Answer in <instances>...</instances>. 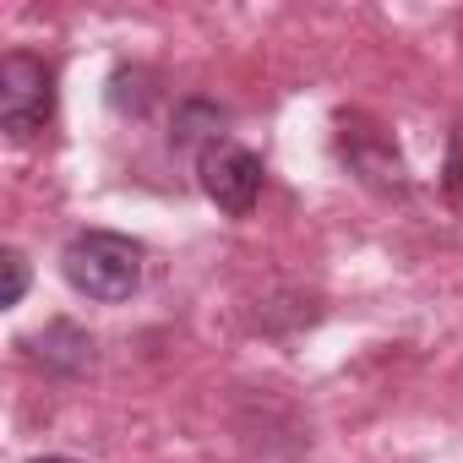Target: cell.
<instances>
[{
	"instance_id": "cell-1",
	"label": "cell",
	"mask_w": 463,
	"mask_h": 463,
	"mask_svg": "<svg viewBox=\"0 0 463 463\" xmlns=\"http://www.w3.org/2000/svg\"><path fill=\"white\" fill-rule=\"evenodd\" d=\"M61 273L77 295H88L99 306H120L142 284V246L115 235V229H82L61 251Z\"/></svg>"
},
{
	"instance_id": "cell-2",
	"label": "cell",
	"mask_w": 463,
	"mask_h": 463,
	"mask_svg": "<svg viewBox=\"0 0 463 463\" xmlns=\"http://www.w3.org/2000/svg\"><path fill=\"white\" fill-rule=\"evenodd\" d=\"M50 120H55V66L28 50H12L0 61V126H6V137L28 142Z\"/></svg>"
},
{
	"instance_id": "cell-3",
	"label": "cell",
	"mask_w": 463,
	"mask_h": 463,
	"mask_svg": "<svg viewBox=\"0 0 463 463\" xmlns=\"http://www.w3.org/2000/svg\"><path fill=\"white\" fill-rule=\"evenodd\" d=\"M196 175H202V191H207V196L218 202V213H229V218H246V213L257 207L262 185H268L262 158H257L251 147H241V142H223V137L202 147Z\"/></svg>"
},
{
	"instance_id": "cell-4",
	"label": "cell",
	"mask_w": 463,
	"mask_h": 463,
	"mask_svg": "<svg viewBox=\"0 0 463 463\" xmlns=\"http://www.w3.org/2000/svg\"><path fill=\"white\" fill-rule=\"evenodd\" d=\"M338 147H344L349 169H354L365 185H376V191H403V185H409V180H403V158L392 153V142H387L376 126L344 120V131H338Z\"/></svg>"
},
{
	"instance_id": "cell-5",
	"label": "cell",
	"mask_w": 463,
	"mask_h": 463,
	"mask_svg": "<svg viewBox=\"0 0 463 463\" xmlns=\"http://www.w3.org/2000/svg\"><path fill=\"white\" fill-rule=\"evenodd\" d=\"M441 191L452 207H463V126H452V142H447V164H441Z\"/></svg>"
},
{
	"instance_id": "cell-6",
	"label": "cell",
	"mask_w": 463,
	"mask_h": 463,
	"mask_svg": "<svg viewBox=\"0 0 463 463\" xmlns=\"http://www.w3.org/2000/svg\"><path fill=\"white\" fill-rule=\"evenodd\" d=\"M0 268H6L0 306H23V295H28V257H23V251H6V257H0Z\"/></svg>"
},
{
	"instance_id": "cell-7",
	"label": "cell",
	"mask_w": 463,
	"mask_h": 463,
	"mask_svg": "<svg viewBox=\"0 0 463 463\" xmlns=\"http://www.w3.org/2000/svg\"><path fill=\"white\" fill-rule=\"evenodd\" d=\"M33 463H77V458H33Z\"/></svg>"
}]
</instances>
